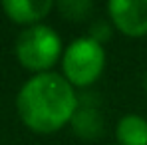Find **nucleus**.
I'll list each match as a JSON object with an SVG mask.
<instances>
[{"mask_svg": "<svg viewBox=\"0 0 147 145\" xmlns=\"http://www.w3.org/2000/svg\"><path fill=\"white\" fill-rule=\"evenodd\" d=\"M78 107L76 88L56 72L32 76L16 96L20 119L36 133H56L70 125Z\"/></svg>", "mask_w": 147, "mask_h": 145, "instance_id": "f257e3e1", "label": "nucleus"}, {"mask_svg": "<svg viewBox=\"0 0 147 145\" xmlns=\"http://www.w3.org/2000/svg\"><path fill=\"white\" fill-rule=\"evenodd\" d=\"M62 38L52 26H28L16 40V58L26 70L34 72V76L52 72L54 64L62 62Z\"/></svg>", "mask_w": 147, "mask_h": 145, "instance_id": "f03ea898", "label": "nucleus"}, {"mask_svg": "<svg viewBox=\"0 0 147 145\" xmlns=\"http://www.w3.org/2000/svg\"><path fill=\"white\" fill-rule=\"evenodd\" d=\"M62 76L74 88H90L105 70V50L90 36L72 40L62 54Z\"/></svg>", "mask_w": 147, "mask_h": 145, "instance_id": "7ed1b4c3", "label": "nucleus"}, {"mask_svg": "<svg viewBox=\"0 0 147 145\" xmlns=\"http://www.w3.org/2000/svg\"><path fill=\"white\" fill-rule=\"evenodd\" d=\"M107 14L119 34L129 38L147 36V0H109Z\"/></svg>", "mask_w": 147, "mask_h": 145, "instance_id": "20e7f679", "label": "nucleus"}, {"mask_svg": "<svg viewBox=\"0 0 147 145\" xmlns=\"http://www.w3.org/2000/svg\"><path fill=\"white\" fill-rule=\"evenodd\" d=\"M52 8H54L52 0H4L2 2V10L6 12V16L16 24H24L26 28L42 24V20L50 14Z\"/></svg>", "mask_w": 147, "mask_h": 145, "instance_id": "39448f33", "label": "nucleus"}, {"mask_svg": "<svg viewBox=\"0 0 147 145\" xmlns=\"http://www.w3.org/2000/svg\"><path fill=\"white\" fill-rule=\"evenodd\" d=\"M103 125H105V121H103L101 111L96 105H90L80 99V107L76 109L72 121H70L74 133L86 141H94L103 133Z\"/></svg>", "mask_w": 147, "mask_h": 145, "instance_id": "423d86ee", "label": "nucleus"}, {"mask_svg": "<svg viewBox=\"0 0 147 145\" xmlns=\"http://www.w3.org/2000/svg\"><path fill=\"white\" fill-rule=\"evenodd\" d=\"M119 145H147V119L137 113H127L115 125Z\"/></svg>", "mask_w": 147, "mask_h": 145, "instance_id": "0eeeda50", "label": "nucleus"}, {"mask_svg": "<svg viewBox=\"0 0 147 145\" xmlns=\"http://www.w3.org/2000/svg\"><path fill=\"white\" fill-rule=\"evenodd\" d=\"M58 10L64 18L72 22H82L92 14L94 2L92 0H62L58 2Z\"/></svg>", "mask_w": 147, "mask_h": 145, "instance_id": "6e6552de", "label": "nucleus"}, {"mask_svg": "<svg viewBox=\"0 0 147 145\" xmlns=\"http://www.w3.org/2000/svg\"><path fill=\"white\" fill-rule=\"evenodd\" d=\"M88 36L94 38L96 42H99L103 46V42H107L109 36H111V26L107 24V22H103V20H98V22H94V24L90 26V34Z\"/></svg>", "mask_w": 147, "mask_h": 145, "instance_id": "1a4fd4ad", "label": "nucleus"}, {"mask_svg": "<svg viewBox=\"0 0 147 145\" xmlns=\"http://www.w3.org/2000/svg\"><path fill=\"white\" fill-rule=\"evenodd\" d=\"M143 88H145V92H147V72H145V76H143Z\"/></svg>", "mask_w": 147, "mask_h": 145, "instance_id": "9d476101", "label": "nucleus"}]
</instances>
